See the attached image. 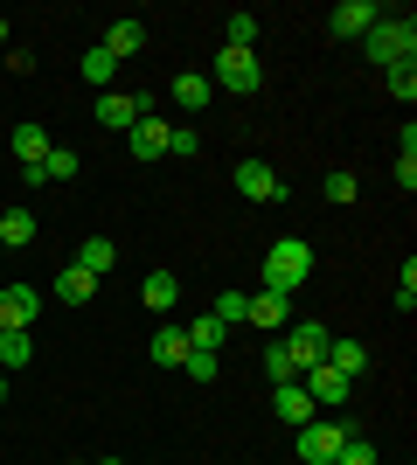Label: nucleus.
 Masks as SVG:
<instances>
[{
  "instance_id": "f257e3e1",
  "label": "nucleus",
  "mask_w": 417,
  "mask_h": 465,
  "mask_svg": "<svg viewBox=\"0 0 417 465\" xmlns=\"http://www.w3.org/2000/svg\"><path fill=\"white\" fill-rule=\"evenodd\" d=\"M306 278H313V243H299V236H278L272 251H264V292H285V299H293Z\"/></svg>"
},
{
  "instance_id": "f03ea898",
  "label": "nucleus",
  "mask_w": 417,
  "mask_h": 465,
  "mask_svg": "<svg viewBox=\"0 0 417 465\" xmlns=\"http://www.w3.org/2000/svg\"><path fill=\"white\" fill-rule=\"evenodd\" d=\"M362 49H369V63H417V21L411 15H382L369 35H362Z\"/></svg>"
},
{
  "instance_id": "7ed1b4c3",
  "label": "nucleus",
  "mask_w": 417,
  "mask_h": 465,
  "mask_svg": "<svg viewBox=\"0 0 417 465\" xmlns=\"http://www.w3.org/2000/svg\"><path fill=\"white\" fill-rule=\"evenodd\" d=\"M341 438H362V424H355V417H341V424H327V417L299 424V465H334Z\"/></svg>"
},
{
  "instance_id": "20e7f679",
  "label": "nucleus",
  "mask_w": 417,
  "mask_h": 465,
  "mask_svg": "<svg viewBox=\"0 0 417 465\" xmlns=\"http://www.w3.org/2000/svg\"><path fill=\"white\" fill-rule=\"evenodd\" d=\"M209 84L216 91H237V97H251L264 84V70H258V49H223L216 56V70H209Z\"/></svg>"
},
{
  "instance_id": "39448f33",
  "label": "nucleus",
  "mask_w": 417,
  "mask_h": 465,
  "mask_svg": "<svg viewBox=\"0 0 417 465\" xmlns=\"http://www.w3.org/2000/svg\"><path fill=\"white\" fill-rule=\"evenodd\" d=\"M139 118H146V97L139 91H104L98 97V125H112V133H133Z\"/></svg>"
},
{
  "instance_id": "423d86ee",
  "label": "nucleus",
  "mask_w": 417,
  "mask_h": 465,
  "mask_svg": "<svg viewBox=\"0 0 417 465\" xmlns=\"http://www.w3.org/2000/svg\"><path fill=\"white\" fill-rule=\"evenodd\" d=\"M299 389L313 396V410H341V403H348V375H334L327 361H313V369L299 375Z\"/></svg>"
},
{
  "instance_id": "0eeeda50",
  "label": "nucleus",
  "mask_w": 417,
  "mask_h": 465,
  "mask_svg": "<svg viewBox=\"0 0 417 465\" xmlns=\"http://www.w3.org/2000/svg\"><path fill=\"white\" fill-rule=\"evenodd\" d=\"M376 21H382V7H376V0H341V7H334V21H327V28H334V35L341 42H348V35H369V28H376Z\"/></svg>"
},
{
  "instance_id": "6e6552de",
  "label": "nucleus",
  "mask_w": 417,
  "mask_h": 465,
  "mask_svg": "<svg viewBox=\"0 0 417 465\" xmlns=\"http://www.w3.org/2000/svg\"><path fill=\"white\" fill-rule=\"evenodd\" d=\"M327 341H334V333L320 327V320H299V327H293V333H285V348H293V361H299V375H306V369H313V361H320V354H327Z\"/></svg>"
},
{
  "instance_id": "1a4fd4ad",
  "label": "nucleus",
  "mask_w": 417,
  "mask_h": 465,
  "mask_svg": "<svg viewBox=\"0 0 417 465\" xmlns=\"http://www.w3.org/2000/svg\"><path fill=\"white\" fill-rule=\"evenodd\" d=\"M272 410H278V417H285V424H313V417H320V410H313V396H306V389H299V375H293V382H272Z\"/></svg>"
},
{
  "instance_id": "9d476101",
  "label": "nucleus",
  "mask_w": 417,
  "mask_h": 465,
  "mask_svg": "<svg viewBox=\"0 0 417 465\" xmlns=\"http://www.w3.org/2000/svg\"><path fill=\"white\" fill-rule=\"evenodd\" d=\"M35 306H42V299H35L28 285H7V292H0V333H28Z\"/></svg>"
},
{
  "instance_id": "9b49d317",
  "label": "nucleus",
  "mask_w": 417,
  "mask_h": 465,
  "mask_svg": "<svg viewBox=\"0 0 417 465\" xmlns=\"http://www.w3.org/2000/svg\"><path fill=\"white\" fill-rule=\"evenodd\" d=\"M237 194H251V202H278V174L264 167V160H237Z\"/></svg>"
},
{
  "instance_id": "f8f14e48",
  "label": "nucleus",
  "mask_w": 417,
  "mask_h": 465,
  "mask_svg": "<svg viewBox=\"0 0 417 465\" xmlns=\"http://www.w3.org/2000/svg\"><path fill=\"white\" fill-rule=\"evenodd\" d=\"M243 320H251V327H264V333H278L285 320H293V299H285V292H258V299L243 306Z\"/></svg>"
},
{
  "instance_id": "ddd939ff",
  "label": "nucleus",
  "mask_w": 417,
  "mask_h": 465,
  "mask_svg": "<svg viewBox=\"0 0 417 465\" xmlns=\"http://www.w3.org/2000/svg\"><path fill=\"white\" fill-rule=\"evenodd\" d=\"M125 146H133V160H160V153H167V118L146 112L133 133H125Z\"/></svg>"
},
{
  "instance_id": "4468645a",
  "label": "nucleus",
  "mask_w": 417,
  "mask_h": 465,
  "mask_svg": "<svg viewBox=\"0 0 417 465\" xmlns=\"http://www.w3.org/2000/svg\"><path fill=\"white\" fill-rule=\"evenodd\" d=\"M98 49H104L112 63H125V56H139V49H146V28H139V21H112Z\"/></svg>"
},
{
  "instance_id": "2eb2a0df",
  "label": "nucleus",
  "mask_w": 417,
  "mask_h": 465,
  "mask_svg": "<svg viewBox=\"0 0 417 465\" xmlns=\"http://www.w3.org/2000/svg\"><path fill=\"white\" fill-rule=\"evenodd\" d=\"M320 361H327L334 375H348V382H355V375L369 369V348H362V341H327V354H320Z\"/></svg>"
},
{
  "instance_id": "dca6fc26",
  "label": "nucleus",
  "mask_w": 417,
  "mask_h": 465,
  "mask_svg": "<svg viewBox=\"0 0 417 465\" xmlns=\"http://www.w3.org/2000/svg\"><path fill=\"white\" fill-rule=\"evenodd\" d=\"M160 361V369H181V361H188V327H174V320H167V327L154 333V348H146Z\"/></svg>"
},
{
  "instance_id": "f3484780",
  "label": "nucleus",
  "mask_w": 417,
  "mask_h": 465,
  "mask_svg": "<svg viewBox=\"0 0 417 465\" xmlns=\"http://www.w3.org/2000/svg\"><path fill=\"white\" fill-rule=\"evenodd\" d=\"M139 299H146V306H154V312H174V306H181V278H174V272H146V285H139Z\"/></svg>"
},
{
  "instance_id": "a211bd4d",
  "label": "nucleus",
  "mask_w": 417,
  "mask_h": 465,
  "mask_svg": "<svg viewBox=\"0 0 417 465\" xmlns=\"http://www.w3.org/2000/svg\"><path fill=\"white\" fill-rule=\"evenodd\" d=\"M167 91H174V104H181V112H202V104L216 97V84H209V77H188V70H181V77L167 84Z\"/></svg>"
},
{
  "instance_id": "6ab92c4d",
  "label": "nucleus",
  "mask_w": 417,
  "mask_h": 465,
  "mask_svg": "<svg viewBox=\"0 0 417 465\" xmlns=\"http://www.w3.org/2000/svg\"><path fill=\"white\" fill-rule=\"evenodd\" d=\"M91 292H98V278L84 272V264H63V272H56V299H70V306H84Z\"/></svg>"
},
{
  "instance_id": "aec40b11",
  "label": "nucleus",
  "mask_w": 417,
  "mask_h": 465,
  "mask_svg": "<svg viewBox=\"0 0 417 465\" xmlns=\"http://www.w3.org/2000/svg\"><path fill=\"white\" fill-rule=\"evenodd\" d=\"M0 243H7V251H28V243H35V215L7 209V215H0Z\"/></svg>"
},
{
  "instance_id": "412c9836",
  "label": "nucleus",
  "mask_w": 417,
  "mask_h": 465,
  "mask_svg": "<svg viewBox=\"0 0 417 465\" xmlns=\"http://www.w3.org/2000/svg\"><path fill=\"white\" fill-rule=\"evenodd\" d=\"M70 264H84V272H91V278H104V272H112V264H119V243H104V236H91V243H84V251L70 257Z\"/></svg>"
},
{
  "instance_id": "4be33fe9",
  "label": "nucleus",
  "mask_w": 417,
  "mask_h": 465,
  "mask_svg": "<svg viewBox=\"0 0 417 465\" xmlns=\"http://www.w3.org/2000/svg\"><path fill=\"white\" fill-rule=\"evenodd\" d=\"M223 341H230V327H223L216 312H202L195 327H188V348H202V354H223Z\"/></svg>"
},
{
  "instance_id": "5701e85b",
  "label": "nucleus",
  "mask_w": 417,
  "mask_h": 465,
  "mask_svg": "<svg viewBox=\"0 0 417 465\" xmlns=\"http://www.w3.org/2000/svg\"><path fill=\"white\" fill-rule=\"evenodd\" d=\"M42 153H49V133H42V125H15V160L21 167H42Z\"/></svg>"
},
{
  "instance_id": "b1692460",
  "label": "nucleus",
  "mask_w": 417,
  "mask_h": 465,
  "mask_svg": "<svg viewBox=\"0 0 417 465\" xmlns=\"http://www.w3.org/2000/svg\"><path fill=\"white\" fill-rule=\"evenodd\" d=\"M35 174H42V181H77V153H70V146H49Z\"/></svg>"
},
{
  "instance_id": "393cba45",
  "label": "nucleus",
  "mask_w": 417,
  "mask_h": 465,
  "mask_svg": "<svg viewBox=\"0 0 417 465\" xmlns=\"http://www.w3.org/2000/svg\"><path fill=\"white\" fill-rule=\"evenodd\" d=\"M35 361V341L28 333H0V369H28Z\"/></svg>"
},
{
  "instance_id": "a878e982",
  "label": "nucleus",
  "mask_w": 417,
  "mask_h": 465,
  "mask_svg": "<svg viewBox=\"0 0 417 465\" xmlns=\"http://www.w3.org/2000/svg\"><path fill=\"white\" fill-rule=\"evenodd\" d=\"M264 375H272V382H293V375H299V361H293V348H285V341H272V348H264Z\"/></svg>"
},
{
  "instance_id": "bb28decb",
  "label": "nucleus",
  "mask_w": 417,
  "mask_h": 465,
  "mask_svg": "<svg viewBox=\"0 0 417 465\" xmlns=\"http://www.w3.org/2000/svg\"><path fill=\"white\" fill-rule=\"evenodd\" d=\"M382 84H390V97H403V104H411V97H417V63H390V70H382Z\"/></svg>"
},
{
  "instance_id": "cd10ccee",
  "label": "nucleus",
  "mask_w": 417,
  "mask_h": 465,
  "mask_svg": "<svg viewBox=\"0 0 417 465\" xmlns=\"http://www.w3.org/2000/svg\"><path fill=\"white\" fill-rule=\"evenodd\" d=\"M223 28H230V42H223V49H251V42H258V15H243V7L223 21Z\"/></svg>"
},
{
  "instance_id": "c85d7f7f",
  "label": "nucleus",
  "mask_w": 417,
  "mask_h": 465,
  "mask_svg": "<svg viewBox=\"0 0 417 465\" xmlns=\"http://www.w3.org/2000/svg\"><path fill=\"white\" fill-rule=\"evenodd\" d=\"M112 77H119V63L104 56V49H91V56H84V84H98V91H112Z\"/></svg>"
},
{
  "instance_id": "c756f323",
  "label": "nucleus",
  "mask_w": 417,
  "mask_h": 465,
  "mask_svg": "<svg viewBox=\"0 0 417 465\" xmlns=\"http://www.w3.org/2000/svg\"><path fill=\"white\" fill-rule=\"evenodd\" d=\"M397 188H417V133L403 125V153H397Z\"/></svg>"
},
{
  "instance_id": "7c9ffc66",
  "label": "nucleus",
  "mask_w": 417,
  "mask_h": 465,
  "mask_svg": "<svg viewBox=\"0 0 417 465\" xmlns=\"http://www.w3.org/2000/svg\"><path fill=\"white\" fill-rule=\"evenodd\" d=\"M320 194H327L334 209H348V202H355V174H348V167H341V174H327V181H320Z\"/></svg>"
},
{
  "instance_id": "2f4dec72",
  "label": "nucleus",
  "mask_w": 417,
  "mask_h": 465,
  "mask_svg": "<svg viewBox=\"0 0 417 465\" xmlns=\"http://www.w3.org/2000/svg\"><path fill=\"white\" fill-rule=\"evenodd\" d=\"M167 153H174V160H195V153H202V133H188V125H167Z\"/></svg>"
},
{
  "instance_id": "473e14b6",
  "label": "nucleus",
  "mask_w": 417,
  "mask_h": 465,
  "mask_svg": "<svg viewBox=\"0 0 417 465\" xmlns=\"http://www.w3.org/2000/svg\"><path fill=\"white\" fill-rule=\"evenodd\" d=\"M334 465H376V445H369V438H341Z\"/></svg>"
},
{
  "instance_id": "72a5a7b5",
  "label": "nucleus",
  "mask_w": 417,
  "mask_h": 465,
  "mask_svg": "<svg viewBox=\"0 0 417 465\" xmlns=\"http://www.w3.org/2000/svg\"><path fill=\"white\" fill-rule=\"evenodd\" d=\"M181 369H188V382H216V354L188 348V361H181Z\"/></svg>"
},
{
  "instance_id": "f704fd0d",
  "label": "nucleus",
  "mask_w": 417,
  "mask_h": 465,
  "mask_svg": "<svg viewBox=\"0 0 417 465\" xmlns=\"http://www.w3.org/2000/svg\"><path fill=\"white\" fill-rule=\"evenodd\" d=\"M243 306H251L243 292H223V299H216V320H223V327H243Z\"/></svg>"
},
{
  "instance_id": "c9c22d12",
  "label": "nucleus",
  "mask_w": 417,
  "mask_h": 465,
  "mask_svg": "<svg viewBox=\"0 0 417 465\" xmlns=\"http://www.w3.org/2000/svg\"><path fill=\"white\" fill-rule=\"evenodd\" d=\"M397 306H403V312H411V306H417V264H403V285H397Z\"/></svg>"
},
{
  "instance_id": "e433bc0d",
  "label": "nucleus",
  "mask_w": 417,
  "mask_h": 465,
  "mask_svg": "<svg viewBox=\"0 0 417 465\" xmlns=\"http://www.w3.org/2000/svg\"><path fill=\"white\" fill-rule=\"evenodd\" d=\"M0 49H7V15H0Z\"/></svg>"
},
{
  "instance_id": "4c0bfd02",
  "label": "nucleus",
  "mask_w": 417,
  "mask_h": 465,
  "mask_svg": "<svg viewBox=\"0 0 417 465\" xmlns=\"http://www.w3.org/2000/svg\"><path fill=\"white\" fill-rule=\"evenodd\" d=\"M0 396H7V375H0Z\"/></svg>"
},
{
  "instance_id": "58836bf2",
  "label": "nucleus",
  "mask_w": 417,
  "mask_h": 465,
  "mask_svg": "<svg viewBox=\"0 0 417 465\" xmlns=\"http://www.w3.org/2000/svg\"><path fill=\"white\" fill-rule=\"evenodd\" d=\"M98 465H119V459H98Z\"/></svg>"
}]
</instances>
